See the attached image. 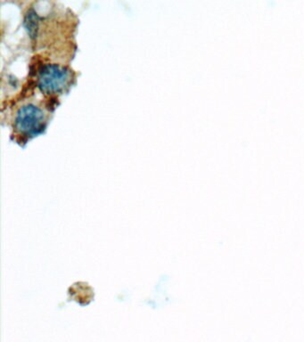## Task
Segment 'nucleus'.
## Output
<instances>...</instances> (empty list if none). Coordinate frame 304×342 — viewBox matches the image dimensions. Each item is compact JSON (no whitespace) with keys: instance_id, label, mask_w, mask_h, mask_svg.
Segmentation results:
<instances>
[{"instance_id":"nucleus-1","label":"nucleus","mask_w":304,"mask_h":342,"mask_svg":"<svg viewBox=\"0 0 304 342\" xmlns=\"http://www.w3.org/2000/svg\"><path fill=\"white\" fill-rule=\"evenodd\" d=\"M72 82V72L66 67L48 63L38 72L37 85L41 92L48 95L62 93Z\"/></svg>"},{"instance_id":"nucleus-2","label":"nucleus","mask_w":304,"mask_h":342,"mask_svg":"<svg viewBox=\"0 0 304 342\" xmlns=\"http://www.w3.org/2000/svg\"><path fill=\"white\" fill-rule=\"evenodd\" d=\"M46 127L44 111L33 103H28L19 109L14 118V129L17 133L32 138L41 133Z\"/></svg>"},{"instance_id":"nucleus-3","label":"nucleus","mask_w":304,"mask_h":342,"mask_svg":"<svg viewBox=\"0 0 304 342\" xmlns=\"http://www.w3.org/2000/svg\"><path fill=\"white\" fill-rule=\"evenodd\" d=\"M24 24L31 38L32 39L36 38L38 30H39V16L33 9L28 10L27 13L25 14Z\"/></svg>"}]
</instances>
